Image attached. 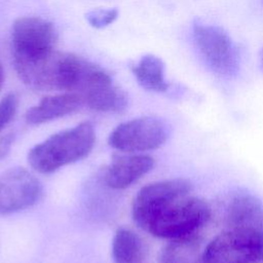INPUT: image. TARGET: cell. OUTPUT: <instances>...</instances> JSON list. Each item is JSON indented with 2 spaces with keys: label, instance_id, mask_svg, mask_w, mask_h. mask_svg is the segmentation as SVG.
Returning <instances> with one entry per match:
<instances>
[{
  "label": "cell",
  "instance_id": "6da1fadb",
  "mask_svg": "<svg viewBox=\"0 0 263 263\" xmlns=\"http://www.w3.org/2000/svg\"><path fill=\"white\" fill-rule=\"evenodd\" d=\"M95 142L96 132L92 123L83 121L35 145L28 153V161L35 171L50 174L86 157Z\"/></svg>",
  "mask_w": 263,
  "mask_h": 263
},
{
  "label": "cell",
  "instance_id": "7a4b0ae2",
  "mask_svg": "<svg viewBox=\"0 0 263 263\" xmlns=\"http://www.w3.org/2000/svg\"><path fill=\"white\" fill-rule=\"evenodd\" d=\"M211 217V208L191 194L176 197L155 211L142 229L155 237L176 239L197 234Z\"/></svg>",
  "mask_w": 263,
  "mask_h": 263
},
{
  "label": "cell",
  "instance_id": "3957f363",
  "mask_svg": "<svg viewBox=\"0 0 263 263\" xmlns=\"http://www.w3.org/2000/svg\"><path fill=\"white\" fill-rule=\"evenodd\" d=\"M58 32L54 26L39 16L16 18L11 28L13 65L43 60L55 51Z\"/></svg>",
  "mask_w": 263,
  "mask_h": 263
},
{
  "label": "cell",
  "instance_id": "277c9868",
  "mask_svg": "<svg viewBox=\"0 0 263 263\" xmlns=\"http://www.w3.org/2000/svg\"><path fill=\"white\" fill-rule=\"evenodd\" d=\"M193 42L200 59L213 73L222 77L237 73L238 50L222 28L197 22L193 25Z\"/></svg>",
  "mask_w": 263,
  "mask_h": 263
},
{
  "label": "cell",
  "instance_id": "5b68a950",
  "mask_svg": "<svg viewBox=\"0 0 263 263\" xmlns=\"http://www.w3.org/2000/svg\"><path fill=\"white\" fill-rule=\"evenodd\" d=\"M260 262H263V236L237 228L217 235L202 253V263Z\"/></svg>",
  "mask_w": 263,
  "mask_h": 263
},
{
  "label": "cell",
  "instance_id": "8992f818",
  "mask_svg": "<svg viewBox=\"0 0 263 263\" xmlns=\"http://www.w3.org/2000/svg\"><path fill=\"white\" fill-rule=\"evenodd\" d=\"M168 137L166 124L151 116L134 118L117 125L109 135V145L127 153L146 152L162 146Z\"/></svg>",
  "mask_w": 263,
  "mask_h": 263
},
{
  "label": "cell",
  "instance_id": "52a82bcc",
  "mask_svg": "<svg viewBox=\"0 0 263 263\" xmlns=\"http://www.w3.org/2000/svg\"><path fill=\"white\" fill-rule=\"evenodd\" d=\"M76 93L83 104L98 112H121L127 104L126 93L113 84L110 75L98 65L91 63Z\"/></svg>",
  "mask_w": 263,
  "mask_h": 263
},
{
  "label": "cell",
  "instance_id": "ba28073f",
  "mask_svg": "<svg viewBox=\"0 0 263 263\" xmlns=\"http://www.w3.org/2000/svg\"><path fill=\"white\" fill-rule=\"evenodd\" d=\"M40 181L24 167H11L0 176V215L33 206L42 196Z\"/></svg>",
  "mask_w": 263,
  "mask_h": 263
},
{
  "label": "cell",
  "instance_id": "9c48e42d",
  "mask_svg": "<svg viewBox=\"0 0 263 263\" xmlns=\"http://www.w3.org/2000/svg\"><path fill=\"white\" fill-rule=\"evenodd\" d=\"M192 185L185 179H171L150 183L142 187L134 198L132 216L141 227L146 219L168 200L191 194Z\"/></svg>",
  "mask_w": 263,
  "mask_h": 263
},
{
  "label": "cell",
  "instance_id": "30bf717a",
  "mask_svg": "<svg viewBox=\"0 0 263 263\" xmlns=\"http://www.w3.org/2000/svg\"><path fill=\"white\" fill-rule=\"evenodd\" d=\"M154 159L146 154H125L115 156L106 168L104 180L112 189H125L149 173Z\"/></svg>",
  "mask_w": 263,
  "mask_h": 263
},
{
  "label": "cell",
  "instance_id": "8fae6325",
  "mask_svg": "<svg viewBox=\"0 0 263 263\" xmlns=\"http://www.w3.org/2000/svg\"><path fill=\"white\" fill-rule=\"evenodd\" d=\"M227 223L229 228L243 229L263 236V203L251 194L237 195L229 204Z\"/></svg>",
  "mask_w": 263,
  "mask_h": 263
},
{
  "label": "cell",
  "instance_id": "7c38bea8",
  "mask_svg": "<svg viewBox=\"0 0 263 263\" xmlns=\"http://www.w3.org/2000/svg\"><path fill=\"white\" fill-rule=\"evenodd\" d=\"M82 104L81 97L76 92L47 96L26 112L25 119L30 124L45 123L73 113Z\"/></svg>",
  "mask_w": 263,
  "mask_h": 263
},
{
  "label": "cell",
  "instance_id": "4fadbf2b",
  "mask_svg": "<svg viewBox=\"0 0 263 263\" xmlns=\"http://www.w3.org/2000/svg\"><path fill=\"white\" fill-rule=\"evenodd\" d=\"M115 263H147L148 249L142 237L128 228H119L112 239Z\"/></svg>",
  "mask_w": 263,
  "mask_h": 263
},
{
  "label": "cell",
  "instance_id": "5bb4252c",
  "mask_svg": "<svg viewBox=\"0 0 263 263\" xmlns=\"http://www.w3.org/2000/svg\"><path fill=\"white\" fill-rule=\"evenodd\" d=\"M132 71L138 83L147 90L164 92L170 87L164 78V64L154 54L143 55L138 64L133 66Z\"/></svg>",
  "mask_w": 263,
  "mask_h": 263
},
{
  "label": "cell",
  "instance_id": "9a60e30c",
  "mask_svg": "<svg viewBox=\"0 0 263 263\" xmlns=\"http://www.w3.org/2000/svg\"><path fill=\"white\" fill-rule=\"evenodd\" d=\"M202 253L197 234L176 238L163 248L159 263H202Z\"/></svg>",
  "mask_w": 263,
  "mask_h": 263
},
{
  "label": "cell",
  "instance_id": "2e32d148",
  "mask_svg": "<svg viewBox=\"0 0 263 263\" xmlns=\"http://www.w3.org/2000/svg\"><path fill=\"white\" fill-rule=\"evenodd\" d=\"M117 17L118 10L116 8H97L85 14L88 24L96 29H103L111 25Z\"/></svg>",
  "mask_w": 263,
  "mask_h": 263
},
{
  "label": "cell",
  "instance_id": "e0dca14e",
  "mask_svg": "<svg viewBox=\"0 0 263 263\" xmlns=\"http://www.w3.org/2000/svg\"><path fill=\"white\" fill-rule=\"evenodd\" d=\"M18 107L17 97L9 92L0 100V132L14 118Z\"/></svg>",
  "mask_w": 263,
  "mask_h": 263
},
{
  "label": "cell",
  "instance_id": "ac0fdd59",
  "mask_svg": "<svg viewBox=\"0 0 263 263\" xmlns=\"http://www.w3.org/2000/svg\"><path fill=\"white\" fill-rule=\"evenodd\" d=\"M15 136L12 132L0 136V160L4 159L9 154Z\"/></svg>",
  "mask_w": 263,
  "mask_h": 263
},
{
  "label": "cell",
  "instance_id": "d6986e66",
  "mask_svg": "<svg viewBox=\"0 0 263 263\" xmlns=\"http://www.w3.org/2000/svg\"><path fill=\"white\" fill-rule=\"evenodd\" d=\"M3 82H4V70H3L2 64L0 63V90L3 86Z\"/></svg>",
  "mask_w": 263,
  "mask_h": 263
},
{
  "label": "cell",
  "instance_id": "ffe728a7",
  "mask_svg": "<svg viewBox=\"0 0 263 263\" xmlns=\"http://www.w3.org/2000/svg\"><path fill=\"white\" fill-rule=\"evenodd\" d=\"M259 61H260V67H261V69H262V71H263V48H262L261 51H260Z\"/></svg>",
  "mask_w": 263,
  "mask_h": 263
}]
</instances>
